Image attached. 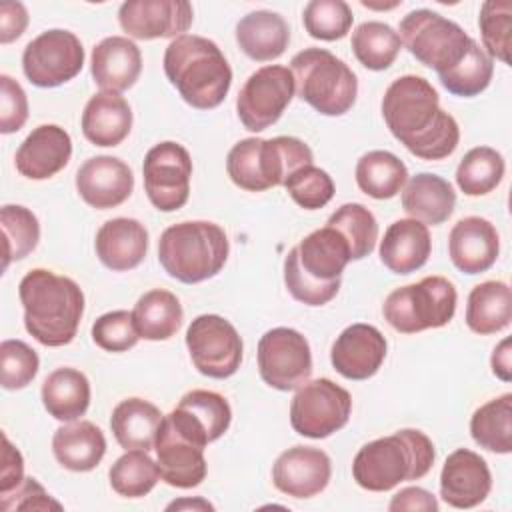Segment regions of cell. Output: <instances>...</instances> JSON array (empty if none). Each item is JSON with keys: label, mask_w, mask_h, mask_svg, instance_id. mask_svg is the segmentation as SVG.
Returning <instances> with one entry per match:
<instances>
[{"label": "cell", "mask_w": 512, "mask_h": 512, "mask_svg": "<svg viewBox=\"0 0 512 512\" xmlns=\"http://www.w3.org/2000/svg\"><path fill=\"white\" fill-rule=\"evenodd\" d=\"M284 188L290 194V198L304 210L324 208L334 196L332 176L314 164L298 168L284 182Z\"/></svg>", "instance_id": "47"}, {"label": "cell", "mask_w": 512, "mask_h": 512, "mask_svg": "<svg viewBox=\"0 0 512 512\" xmlns=\"http://www.w3.org/2000/svg\"><path fill=\"white\" fill-rule=\"evenodd\" d=\"M332 476L330 456L314 446H292L284 450L272 466L276 490L292 498H312L320 494Z\"/></svg>", "instance_id": "20"}, {"label": "cell", "mask_w": 512, "mask_h": 512, "mask_svg": "<svg viewBox=\"0 0 512 512\" xmlns=\"http://www.w3.org/2000/svg\"><path fill=\"white\" fill-rule=\"evenodd\" d=\"M94 248L106 268L126 272L144 260L148 252V230L134 218H112L96 232Z\"/></svg>", "instance_id": "27"}, {"label": "cell", "mask_w": 512, "mask_h": 512, "mask_svg": "<svg viewBox=\"0 0 512 512\" xmlns=\"http://www.w3.org/2000/svg\"><path fill=\"white\" fill-rule=\"evenodd\" d=\"M18 296L24 328L34 340L52 348L74 340L84 314V292L72 278L34 268L20 280Z\"/></svg>", "instance_id": "2"}, {"label": "cell", "mask_w": 512, "mask_h": 512, "mask_svg": "<svg viewBox=\"0 0 512 512\" xmlns=\"http://www.w3.org/2000/svg\"><path fill=\"white\" fill-rule=\"evenodd\" d=\"M2 512L14 510H62V504L54 500L36 478H24L14 490L0 494Z\"/></svg>", "instance_id": "51"}, {"label": "cell", "mask_w": 512, "mask_h": 512, "mask_svg": "<svg viewBox=\"0 0 512 512\" xmlns=\"http://www.w3.org/2000/svg\"><path fill=\"white\" fill-rule=\"evenodd\" d=\"M42 404L60 422H74L90 406V382L76 368H56L42 382Z\"/></svg>", "instance_id": "33"}, {"label": "cell", "mask_w": 512, "mask_h": 512, "mask_svg": "<svg viewBox=\"0 0 512 512\" xmlns=\"http://www.w3.org/2000/svg\"><path fill=\"white\" fill-rule=\"evenodd\" d=\"M28 120V98L22 86L8 74L0 76V132H18Z\"/></svg>", "instance_id": "50"}, {"label": "cell", "mask_w": 512, "mask_h": 512, "mask_svg": "<svg viewBox=\"0 0 512 512\" xmlns=\"http://www.w3.org/2000/svg\"><path fill=\"white\" fill-rule=\"evenodd\" d=\"M164 414L144 398H126L112 410L110 428L124 450L154 448L156 432Z\"/></svg>", "instance_id": "34"}, {"label": "cell", "mask_w": 512, "mask_h": 512, "mask_svg": "<svg viewBox=\"0 0 512 512\" xmlns=\"http://www.w3.org/2000/svg\"><path fill=\"white\" fill-rule=\"evenodd\" d=\"M494 74V60L484 52V48L472 40L466 56L448 72L438 74L442 86L462 98H472L484 92Z\"/></svg>", "instance_id": "42"}, {"label": "cell", "mask_w": 512, "mask_h": 512, "mask_svg": "<svg viewBox=\"0 0 512 512\" xmlns=\"http://www.w3.org/2000/svg\"><path fill=\"white\" fill-rule=\"evenodd\" d=\"M294 88L300 100L324 116L346 114L358 96L352 68L324 48H304L290 60Z\"/></svg>", "instance_id": "8"}, {"label": "cell", "mask_w": 512, "mask_h": 512, "mask_svg": "<svg viewBox=\"0 0 512 512\" xmlns=\"http://www.w3.org/2000/svg\"><path fill=\"white\" fill-rule=\"evenodd\" d=\"M154 450L160 478L174 488H194L208 472L204 448L178 432L168 416L162 418L156 432Z\"/></svg>", "instance_id": "19"}, {"label": "cell", "mask_w": 512, "mask_h": 512, "mask_svg": "<svg viewBox=\"0 0 512 512\" xmlns=\"http://www.w3.org/2000/svg\"><path fill=\"white\" fill-rule=\"evenodd\" d=\"M184 508H192V510H214V506L202 498H182V500H174L172 504L166 506V510H184Z\"/></svg>", "instance_id": "56"}, {"label": "cell", "mask_w": 512, "mask_h": 512, "mask_svg": "<svg viewBox=\"0 0 512 512\" xmlns=\"http://www.w3.org/2000/svg\"><path fill=\"white\" fill-rule=\"evenodd\" d=\"M314 162L310 146L294 136L244 138L226 156L230 180L248 192H264L284 182L302 166Z\"/></svg>", "instance_id": "7"}, {"label": "cell", "mask_w": 512, "mask_h": 512, "mask_svg": "<svg viewBox=\"0 0 512 512\" xmlns=\"http://www.w3.org/2000/svg\"><path fill=\"white\" fill-rule=\"evenodd\" d=\"M92 340L106 352H126L140 340L132 312L112 310L96 318L92 324Z\"/></svg>", "instance_id": "49"}, {"label": "cell", "mask_w": 512, "mask_h": 512, "mask_svg": "<svg viewBox=\"0 0 512 512\" xmlns=\"http://www.w3.org/2000/svg\"><path fill=\"white\" fill-rule=\"evenodd\" d=\"M164 74L198 110L220 106L232 84V68L218 44L196 34H182L166 46Z\"/></svg>", "instance_id": "4"}, {"label": "cell", "mask_w": 512, "mask_h": 512, "mask_svg": "<svg viewBox=\"0 0 512 512\" xmlns=\"http://www.w3.org/2000/svg\"><path fill=\"white\" fill-rule=\"evenodd\" d=\"M490 366L496 378H500L502 382H510L512 380V350H510V338H504L492 352L490 358Z\"/></svg>", "instance_id": "55"}, {"label": "cell", "mask_w": 512, "mask_h": 512, "mask_svg": "<svg viewBox=\"0 0 512 512\" xmlns=\"http://www.w3.org/2000/svg\"><path fill=\"white\" fill-rule=\"evenodd\" d=\"M398 36L408 52L424 66L444 74L468 52L472 38L454 20L428 8L412 10L400 20Z\"/></svg>", "instance_id": "10"}, {"label": "cell", "mask_w": 512, "mask_h": 512, "mask_svg": "<svg viewBox=\"0 0 512 512\" xmlns=\"http://www.w3.org/2000/svg\"><path fill=\"white\" fill-rule=\"evenodd\" d=\"M90 72L102 92L120 94L132 88L142 72L140 48L126 36H108L94 46Z\"/></svg>", "instance_id": "26"}, {"label": "cell", "mask_w": 512, "mask_h": 512, "mask_svg": "<svg viewBox=\"0 0 512 512\" xmlns=\"http://www.w3.org/2000/svg\"><path fill=\"white\" fill-rule=\"evenodd\" d=\"M492 490V474L486 460L468 448H458L444 460L440 472V496L452 508H474Z\"/></svg>", "instance_id": "21"}, {"label": "cell", "mask_w": 512, "mask_h": 512, "mask_svg": "<svg viewBox=\"0 0 512 512\" xmlns=\"http://www.w3.org/2000/svg\"><path fill=\"white\" fill-rule=\"evenodd\" d=\"M326 224L334 226L346 238L352 260H362L372 254L378 240V222L364 204H342L336 212L330 214Z\"/></svg>", "instance_id": "44"}, {"label": "cell", "mask_w": 512, "mask_h": 512, "mask_svg": "<svg viewBox=\"0 0 512 512\" xmlns=\"http://www.w3.org/2000/svg\"><path fill=\"white\" fill-rule=\"evenodd\" d=\"M432 440L414 428L364 444L352 460L356 484L370 492H388L406 480L424 478L434 466Z\"/></svg>", "instance_id": "5"}, {"label": "cell", "mask_w": 512, "mask_h": 512, "mask_svg": "<svg viewBox=\"0 0 512 512\" xmlns=\"http://www.w3.org/2000/svg\"><path fill=\"white\" fill-rule=\"evenodd\" d=\"M512 294L502 280H486L476 284L468 294L466 326L476 334H496L510 326Z\"/></svg>", "instance_id": "35"}, {"label": "cell", "mask_w": 512, "mask_h": 512, "mask_svg": "<svg viewBox=\"0 0 512 512\" xmlns=\"http://www.w3.org/2000/svg\"><path fill=\"white\" fill-rule=\"evenodd\" d=\"M40 360L22 340H4L0 344V384L4 390L26 388L38 374Z\"/></svg>", "instance_id": "48"}, {"label": "cell", "mask_w": 512, "mask_h": 512, "mask_svg": "<svg viewBox=\"0 0 512 512\" xmlns=\"http://www.w3.org/2000/svg\"><path fill=\"white\" fill-rule=\"evenodd\" d=\"M194 20L186 0H128L118 10L120 28L136 40L178 38Z\"/></svg>", "instance_id": "17"}, {"label": "cell", "mask_w": 512, "mask_h": 512, "mask_svg": "<svg viewBox=\"0 0 512 512\" xmlns=\"http://www.w3.org/2000/svg\"><path fill=\"white\" fill-rule=\"evenodd\" d=\"M76 190L88 206L108 210L130 198L134 190V176L124 160L102 154L88 158L78 168Z\"/></svg>", "instance_id": "23"}, {"label": "cell", "mask_w": 512, "mask_h": 512, "mask_svg": "<svg viewBox=\"0 0 512 512\" xmlns=\"http://www.w3.org/2000/svg\"><path fill=\"white\" fill-rule=\"evenodd\" d=\"M132 318L140 338L158 342L172 338L180 330L184 310L176 294L164 288H154L138 298Z\"/></svg>", "instance_id": "36"}, {"label": "cell", "mask_w": 512, "mask_h": 512, "mask_svg": "<svg viewBox=\"0 0 512 512\" xmlns=\"http://www.w3.org/2000/svg\"><path fill=\"white\" fill-rule=\"evenodd\" d=\"M72 156L70 134L56 124L34 128L18 146L16 170L30 180H46L66 168Z\"/></svg>", "instance_id": "24"}, {"label": "cell", "mask_w": 512, "mask_h": 512, "mask_svg": "<svg viewBox=\"0 0 512 512\" xmlns=\"http://www.w3.org/2000/svg\"><path fill=\"white\" fill-rule=\"evenodd\" d=\"M142 176L152 206L160 212H174L188 202L192 158L182 144L160 142L146 152Z\"/></svg>", "instance_id": "16"}, {"label": "cell", "mask_w": 512, "mask_h": 512, "mask_svg": "<svg viewBox=\"0 0 512 512\" xmlns=\"http://www.w3.org/2000/svg\"><path fill=\"white\" fill-rule=\"evenodd\" d=\"M456 206V192L448 180L438 174L420 172L402 188L404 212L422 224L438 226L446 222Z\"/></svg>", "instance_id": "30"}, {"label": "cell", "mask_w": 512, "mask_h": 512, "mask_svg": "<svg viewBox=\"0 0 512 512\" xmlns=\"http://www.w3.org/2000/svg\"><path fill=\"white\" fill-rule=\"evenodd\" d=\"M296 88L292 70L280 64H268L248 76L236 98L240 122L250 132H262L280 120L292 102Z\"/></svg>", "instance_id": "14"}, {"label": "cell", "mask_w": 512, "mask_h": 512, "mask_svg": "<svg viewBox=\"0 0 512 512\" xmlns=\"http://www.w3.org/2000/svg\"><path fill=\"white\" fill-rule=\"evenodd\" d=\"M352 398L330 378L304 382L290 402V424L296 434L312 440L328 438L348 424Z\"/></svg>", "instance_id": "11"}, {"label": "cell", "mask_w": 512, "mask_h": 512, "mask_svg": "<svg viewBox=\"0 0 512 512\" xmlns=\"http://www.w3.org/2000/svg\"><path fill=\"white\" fill-rule=\"evenodd\" d=\"M2 468H0V494L14 490L24 480V460L6 434H2Z\"/></svg>", "instance_id": "52"}, {"label": "cell", "mask_w": 512, "mask_h": 512, "mask_svg": "<svg viewBox=\"0 0 512 512\" xmlns=\"http://www.w3.org/2000/svg\"><path fill=\"white\" fill-rule=\"evenodd\" d=\"M236 42L248 58L256 62H270L286 52L290 28L278 12L256 10L240 18L236 24Z\"/></svg>", "instance_id": "32"}, {"label": "cell", "mask_w": 512, "mask_h": 512, "mask_svg": "<svg viewBox=\"0 0 512 512\" xmlns=\"http://www.w3.org/2000/svg\"><path fill=\"white\" fill-rule=\"evenodd\" d=\"M474 442L496 454L512 452V394L506 392L474 410L470 418Z\"/></svg>", "instance_id": "38"}, {"label": "cell", "mask_w": 512, "mask_h": 512, "mask_svg": "<svg viewBox=\"0 0 512 512\" xmlns=\"http://www.w3.org/2000/svg\"><path fill=\"white\" fill-rule=\"evenodd\" d=\"M52 452L66 470L90 472L106 454V438L94 422L74 420L54 432Z\"/></svg>", "instance_id": "31"}, {"label": "cell", "mask_w": 512, "mask_h": 512, "mask_svg": "<svg viewBox=\"0 0 512 512\" xmlns=\"http://www.w3.org/2000/svg\"><path fill=\"white\" fill-rule=\"evenodd\" d=\"M28 26V12L22 2L0 4V42L8 44L24 34Z\"/></svg>", "instance_id": "53"}, {"label": "cell", "mask_w": 512, "mask_h": 512, "mask_svg": "<svg viewBox=\"0 0 512 512\" xmlns=\"http://www.w3.org/2000/svg\"><path fill=\"white\" fill-rule=\"evenodd\" d=\"M228 236L208 220H186L168 226L158 240V262L168 276L198 284L216 276L228 260Z\"/></svg>", "instance_id": "6"}, {"label": "cell", "mask_w": 512, "mask_h": 512, "mask_svg": "<svg viewBox=\"0 0 512 512\" xmlns=\"http://www.w3.org/2000/svg\"><path fill=\"white\" fill-rule=\"evenodd\" d=\"M108 478L116 494L124 498H142L160 480V470L146 450H126L110 466Z\"/></svg>", "instance_id": "41"}, {"label": "cell", "mask_w": 512, "mask_h": 512, "mask_svg": "<svg viewBox=\"0 0 512 512\" xmlns=\"http://www.w3.org/2000/svg\"><path fill=\"white\" fill-rule=\"evenodd\" d=\"M382 116L390 134L416 158L444 160L460 142L458 122L440 108L438 92L422 76L396 78L384 92Z\"/></svg>", "instance_id": "1"}, {"label": "cell", "mask_w": 512, "mask_h": 512, "mask_svg": "<svg viewBox=\"0 0 512 512\" xmlns=\"http://www.w3.org/2000/svg\"><path fill=\"white\" fill-rule=\"evenodd\" d=\"M504 158L490 146H476L464 154L456 168V184L466 196H484L504 178Z\"/></svg>", "instance_id": "40"}, {"label": "cell", "mask_w": 512, "mask_h": 512, "mask_svg": "<svg viewBox=\"0 0 512 512\" xmlns=\"http://www.w3.org/2000/svg\"><path fill=\"white\" fill-rule=\"evenodd\" d=\"M84 48L70 30H46L30 40L22 54V70L38 88H56L80 74Z\"/></svg>", "instance_id": "13"}, {"label": "cell", "mask_w": 512, "mask_h": 512, "mask_svg": "<svg viewBox=\"0 0 512 512\" xmlns=\"http://www.w3.org/2000/svg\"><path fill=\"white\" fill-rule=\"evenodd\" d=\"M352 52L356 60L368 70H386L394 64L396 56L400 54L402 40L398 32L384 22L368 20L362 22L350 40Z\"/></svg>", "instance_id": "39"}, {"label": "cell", "mask_w": 512, "mask_h": 512, "mask_svg": "<svg viewBox=\"0 0 512 512\" xmlns=\"http://www.w3.org/2000/svg\"><path fill=\"white\" fill-rule=\"evenodd\" d=\"M458 294L444 276H426L420 282L392 290L384 304V320L400 334H416L446 326L456 312Z\"/></svg>", "instance_id": "9"}, {"label": "cell", "mask_w": 512, "mask_h": 512, "mask_svg": "<svg viewBox=\"0 0 512 512\" xmlns=\"http://www.w3.org/2000/svg\"><path fill=\"white\" fill-rule=\"evenodd\" d=\"M388 510H424V512H436L438 500L432 492L420 488V486H408L396 492L388 504Z\"/></svg>", "instance_id": "54"}, {"label": "cell", "mask_w": 512, "mask_h": 512, "mask_svg": "<svg viewBox=\"0 0 512 512\" xmlns=\"http://www.w3.org/2000/svg\"><path fill=\"white\" fill-rule=\"evenodd\" d=\"M352 260L346 238L330 224L310 232L284 258V284L306 306H324L340 290V278Z\"/></svg>", "instance_id": "3"}, {"label": "cell", "mask_w": 512, "mask_h": 512, "mask_svg": "<svg viewBox=\"0 0 512 512\" xmlns=\"http://www.w3.org/2000/svg\"><path fill=\"white\" fill-rule=\"evenodd\" d=\"M380 260L394 274H412L420 270L432 252L428 226L414 218L392 222L380 240Z\"/></svg>", "instance_id": "28"}, {"label": "cell", "mask_w": 512, "mask_h": 512, "mask_svg": "<svg viewBox=\"0 0 512 512\" xmlns=\"http://www.w3.org/2000/svg\"><path fill=\"white\" fill-rule=\"evenodd\" d=\"M260 378L280 392L298 390L312 374V352L308 340L294 328L278 326L258 342Z\"/></svg>", "instance_id": "15"}, {"label": "cell", "mask_w": 512, "mask_h": 512, "mask_svg": "<svg viewBox=\"0 0 512 512\" xmlns=\"http://www.w3.org/2000/svg\"><path fill=\"white\" fill-rule=\"evenodd\" d=\"M302 22L312 38L334 42L350 32L354 14L344 0H312L304 6Z\"/></svg>", "instance_id": "45"}, {"label": "cell", "mask_w": 512, "mask_h": 512, "mask_svg": "<svg viewBox=\"0 0 512 512\" xmlns=\"http://www.w3.org/2000/svg\"><path fill=\"white\" fill-rule=\"evenodd\" d=\"M386 338L372 324H350L340 332L330 350L334 370L348 380H368L386 358Z\"/></svg>", "instance_id": "22"}, {"label": "cell", "mask_w": 512, "mask_h": 512, "mask_svg": "<svg viewBox=\"0 0 512 512\" xmlns=\"http://www.w3.org/2000/svg\"><path fill=\"white\" fill-rule=\"evenodd\" d=\"M132 128V108L116 92L94 94L82 112V134L94 146H118Z\"/></svg>", "instance_id": "29"}, {"label": "cell", "mask_w": 512, "mask_h": 512, "mask_svg": "<svg viewBox=\"0 0 512 512\" xmlns=\"http://www.w3.org/2000/svg\"><path fill=\"white\" fill-rule=\"evenodd\" d=\"M182 436L194 444L206 448L218 440L232 422V410L228 400L212 390H190L178 406L166 414Z\"/></svg>", "instance_id": "18"}, {"label": "cell", "mask_w": 512, "mask_h": 512, "mask_svg": "<svg viewBox=\"0 0 512 512\" xmlns=\"http://www.w3.org/2000/svg\"><path fill=\"white\" fill-rule=\"evenodd\" d=\"M186 346L194 368L208 378H230L242 364V338L236 328L218 314L196 316L186 330Z\"/></svg>", "instance_id": "12"}, {"label": "cell", "mask_w": 512, "mask_h": 512, "mask_svg": "<svg viewBox=\"0 0 512 512\" xmlns=\"http://www.w3.org/2000/svg\"><path fill=\"white\" fill-rule=\"evenodd\" d=\"M0 226H2V240H4V262L2 268L6 270L12 260H22L40 240V224L32 210L20 204H6L0 210Z\"/></svg>", "instance_id": "43"}, {"label": "cell", "mask_w": 512, "mask_h": 512, "mask_svg": "<svg viewBox=\"0 0 512 512\" xmlns=\"http://www.w3.org/2000/svg\"><path fill=\"white\" fill-rule=\"evenodd\" d=\"M480 36L484 52L504 64L510 62V26L512 4L508 0H488L480 8L478 16Z\"/></svg>", "instance_id": "46"}, {"label": "cell", "mask_w": 512, "mask_h": 512, "mask_svg": "<svg viewBox=\"0 0 512 512\" xmlns=\"http://www.w3.org/2000/svg\"><path fill=\"white\" fill-rule=\"evenodd\" d=\"M500 252V238L494 224L480 216L458 220L448 236L452 264L464 274H480L494 266Z\"/></svg>", "instance_id": "25"}, {"label": "cell", "mask_w": 512, "mask_h": 512, "mask_svg": "<svg viewBox=\"0 0 512 512\" xmlns=\"http://www.w3.org/2000/svg\"><path fill=\"white\" fill-rule=\"evenodd\" d=\"M406 182V164L388 150H370L356 164V184L370 198H394Z\"/></svg>", "instance_id": "37"}]
</instances>
